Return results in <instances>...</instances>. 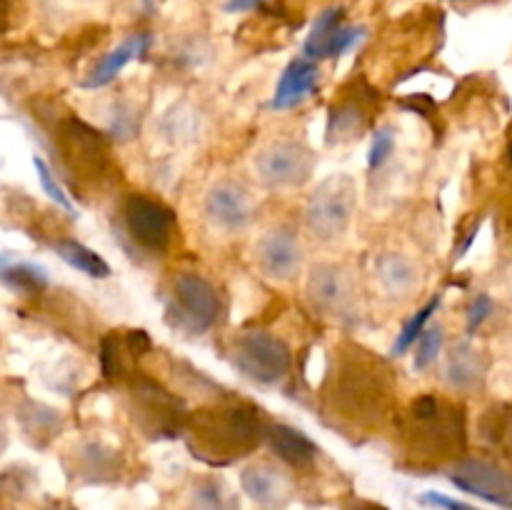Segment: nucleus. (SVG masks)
<instances>
[{
    "label": "nucleus",
    "mask_w": 512,
    "mask_h": 510,
    "mask_svg": "<svg viewBox=\"0 0 512 510\" xmlns=\"http://www.w3.org/2000/svg\"><path fill=\"white\" fill-rule=\"evenodd\" d=\"M395 148V133L393 128H378L373 133V145H370V155H368V168L378 170L388 163V158L393 155Z\"/></svg>",
    "instance_id": "30"
},
{
    "label": "nucleus",
    "mask_w": 512,
    "mask_h": 510,
    "mask_svg": "<svg viewBox=\"0 0 512 510\" xmlns=\"http://www.w3.org/2000/svg\"><path fill=\"white\" fill-rule=\"evenodd\" d=\"M125 350H128L133 358H140V355L150 353L153 350V340H150V335L145 333V330H130L128 335H125Z\"/></svg>",
    "instance_id": "33"
},
{
    "label": "nucleus",
    "mask_w": 512,
    "mask_h": 510,
    "mask_svg": "<svg viewBox=\"0 0 512 510\" xmlns=\"http://www.w3.org/2000/svg\"><path fill=\"white\" fill-rule=\"evenodd\" d=\"M20 423H23L28 435H45V438H50V435L60 430L63 418H60L58 410L48 408V405L25 403V408L20 410Z\"/></svg>",
    "instance_id": "25"
},
{
    "label": "nucleus",
    "mask_w": 512,
    "mask_h": 510,
    "mask_svg": "<svg viewBox=\"0 0 512 510\" xmlns=\"http://www.w3.org/2000/svg\"><path fill=\"white\" fill-rule=\"evenodd\" d=\"M53 248H55V253L60 255V260H63V263H68L70 268L80 270V273H85L88 278L103 280L110 275V265L105 263V260L95 253V250H90L88 245L78 243V240L60 238V240H55Z\"/></svg>",
    "instance_id": "23"
},
{
    "label": "nucleus",
    "mask_w": 512,
    "mask_h": 510,
    "mask_svg": "<svg viewBox=\"0 0 512 510\" xmlns=\"http://www.w3.org/2000/svg\"><path fill=\"white\" fill-rule=\"evenodd\" d=\"M343 18H345V10L340 8V5L323 10V13L315 18L313 30H310L308 40H305V45H303L305 58L313 60V63L315 60L328 58L330 43H333L335 33H338V28L343 25Z\"/></svg>",
    "instance_id": "24"
},
{
    "label": "nucleus",
    "mask_w": 512,
    "mask_h": 510,
    "mask_svg": "<svg viewBox=\"0 0 512 510\" xmlns=\"http://www.w3.org/2000/svg\"><path fill=\"white\" fill-rule=\"evenodd\" d=\"M425 500L433 505H438V508H443V510H478V508H473V505L460 503V500L448 498V495H443V493H428L425 495Z\"/></svg>",
    "instance_id": "34"
},
{
    "label": "nucleus",
    "mask_w": 512,
    "mask_h": 510,
    "mask_svg": "<svg viewBox=\"0 0 512 510\" xmlns=\"http://www.w3.org/2000/svg\"><path fill=\"white\" fill-rule=\"evenodd\" d=\"M255 170L268 188H300L315 173V155L295 140H275L255 158Z\"/></svg>",
    "instance_id": "9"
},
{
    "label": "nucleus",
    "mask_w": 512,
    "mask_h": 510,
    "mask_svg": "<svg viewBox=\"0 0 512 510\" xmlns=\"http://www.w3.org/2000/svg\"><path fill=\"white\" fill-rule=\"evenodd\" d=\"M508 148H510V158H512V128H510V145H508Z\"/></svg>",
    "instance_id": "39"
},
{
    "label": "nucleus",
    "mask_w": 512,
    "mask_h": 510,
    "mask_svg": "<svg viewBox=\"0 0 512 510\" xmlns=\"http://www.w3.org/2000/svg\"><path fill=\"white\" fill-rule=\"evenodd\" d=\"M258 263L268 278L290 280L298 275L303 250H300L298 235L288 228H275L258 240Z\"/></svg>",
    "instance_id": "14"
},
{
    "label": "nucleus",
    "mask_w": 512,
    "mask_h": 510,
    "mask_svg": "<svg viewBox=\"0 0 512 510\" xmlns=\"http://www.w3.org/2000/svg\"><path fill=\"white\" fill-rule=\"evenodd\" d=\"M205 215L223 230H243L253 220V198L245 185L220 180L205 195Z\"/></svg>",
    "instance_id": "13"
},
{
    "label": "nucleus",
    "mask_w": 512,
    "mask_h": 510,
    "mask_svg": "<svg viewBox=\"0 0 512 510\" xmlns=\"http://www.w3.org/2000/svg\"><path fill=\"white\" fill-rule=\"evenodd\" d=\"M125 345H120V340L115 338V333H108L103 340H100V370L108 380L120 378L125 370L123 365V353Z\"/></svg>",
    "instance_id": "28"
},
{
    "label": "nucleus",
    "mask_w": 512,
    "mask_h": 510,
    "mask_svg": "<svg viewBox=\"0 0 512 510\" xmlns=\"http://www.w3.org/2000/svg\"><path fill=\"white\" fill-rule=\"evenodd\" d=\"M450 480L465 493L512 510V473L500 465L480 458H465L450 470Z\"/></svg>",
    "instance_id": "11"
},
{
    "label": "nucleus",
    "mask_w": 512,
    "mask_h": 510,
    "mask_svg": "<svg viewBox=\"0 0 512 510\" xmlns=\"http://www.w3.org/2000/svg\"><path fill=\"white\" fill-rule=\"evenodd\" d=\"M0 283L15 295L35 298L50 285V275L43 265L33 260H15L8 255H0Z\"/></svg>",
    "instance_id": "19"
},
{
    "label": "nucleus",
    "mask_w": 512,
    "mask_h": 510,
    "mask_svg": "<svg viewBox=\"0 0 512 510\" xmlns=\"http://www.w3.org/2000/svg\"><path fill=\"white\" fill-rule=\"evenodd\" d=\"M240 483H243L245 493H248L255 503L263 505V508H280L283 500L288 498V495H285L288 493V483H285L283 473L265 463L245 468Z\"/></svg>",
    "instance_id": "20"
},
{
    "label": "nucleus",
    "mask_w": 512,
    "mask_h": 510,
    "mask_svg": "<svg viewBox=\"0 0 512 510\" xmlns=\"http://www.w3.org/2000/svg\"><path fill=\"white\" fill-rule=\"evenodd\" d=\"M220 295L208 278L198 273H180L170 283L168 295V323L175 330H183L190 338L205 335L215 328L220 318Z\"/></svg>",
    "instance_id": "5"
},
{
    "label": "nucleus",
    "mask_w": 512,
    "mask_h": 510,
    "mask_svg": "<svg viewBox=\"0 0 512 510\" xmlns=\"http://www.w3.org/2000/svg\"><path fill=\"white\" fill-rule=\"evenodd\" d=\"M33 165H35V170H38V178H40V185H43L45 195H48L50 200H55L60 208H65L68 213H73V203H70V198L65 195L63 185L58 183V178H55V173L50 170V165L45 163L43 158H33Z\"/></svg>",
    "instance_id": "29"
},
{
    "label": "nucleus",
    "mask_w": 512,
    "mask_h": 510,
    "mask_svg": "<svg viewBox=\"0 0 512 510\" xmlns=\"http://www.w3.org/2000/svg\"><path fill=\"white\" fill-rule=\"evenodd\" d=\"M375 90L368 85H353V93H345L333 103L328 118V143H350L365 133L373 118Z\"/></svg>",
    "instance_id": "12"
},
{
    "label": "nucleus",
    "mask_w": 512,
    "mask_h": 510,
    "mask_svg": "<svg viewBox=\"0 0 512 510\" xmlns=\"http://www.w3.org/2000/svg\"><path fill=\"white\" fill-rule=\"evenodd\" d=\"M395 375L383 358L350 345L335 358L325 388V415L350 425H380L393 405Z\"/></svg>",
    "instance_id": "1"
},
{
    "label": "nucleus",
    "mask_w": 512,
    "mask_h": 510,
    "mask_svg": "<svg viewBox=\"0 0 512 510\" xmlns=\"http://www.w3.org/2000/svg\"><path fill=\"white\" fill-rule=\"evenodd\" d=\"M265 0H225V13H248V10L263 8Z\"/></svg>",
    "instance_id": "35"
},
{
    "label": "nucleus",
    "mask_w": 512,
    "mask_h": 510,
    "mask_svg": "<svg viewBox=\"0 0 512 510\" xmlns=\"http://www.w3.org/2000/svg\"><path fill=\"white\" fill-rule=\"evenodd\" d=\"M320 80V70L313 60L308 58H298L283 70L280 75L278 90H275V98L270 103L273 110H288L295 108V105L303 103L315 88H318Z\"/></svg>",
    "instance_id": "15"
},
{
    "label": "nucleus",
    "mask_w": 512,
    "mask_h": 510,
    "mask_svg": "<svg viewBox=\"0 0 512 510\" xmlns=\"http://www.w3.org/2000/svg\"><path fill=\"white\" fill-rule=\"evenodd\" d=\"M438 305H440V298H438V295H435V298L430 300L428 305H423V308H420L418 313H415L413 318L408 320V325H405V328L400 330L398 340H395V345H393V355H403L405 350L410 348V345H415V340L420 338V333H423L425 325H428L430 315H433L435 310H438Z\"/></svg>",
    "instance_id": "26"
},
{
    "label": "nucleus",
    "mask_w": 512,
    "mask_h": 510,
    "mask_svg": "<svg viewBox=\"0 0 512 510\" xmlns=\"http://www.w3.org/2000/svg\"><path fill=\"white\" fill-rule=\"evenodd\" d=\"M5 443H8V438H5V428H3V423H0V450L5 448Z\"/></svg>",
    "instance_id": "38"
},
{
    "label": "nucleus",
    "mask_w": 512,
    "mask_h": 510,
    "mask_svg": "<svg viewBox=\"0 0 512 510\" xmlns=\"http://www.w3.org/2000/svg\"><path fill=\"white\" fill-rule=\"evenodd\" d=\"M420 343H418V350H415V370H425L430 368V365L438 360L440 355V348H443V328L440 325H435V328H428L420 333Z\"/></svg>",
    "instance_id": "27"
},
{
    "label": "nucleus",
    "mask_w": 512,
    "mask_h": 510,
    "mask_svg": "<svg viewBox=\"0 0 512 510\" xmlns=\"http://www.w3.org/2000/svg\"><path fill=\"white\" fill-rule=\"evenodd\" d=\"M265 438H268L270 450L278 455L283 463L293 465V468H308L318 458V445L303 433V430L293 428V425L275 423L265 428Z\"/></svg>",
    "instance_id": "16"
},
{
    "label": "nucleus",
    "mask_w": 512,
    "mask_h": 510,
    "mask_svg": "<svg viewBox=\"0 0 512 510\" xmlns=\"http://www.w3.org/2000/svg\"><path fill=\"white\" fill-rule=\"evenodd\" d=\"M55 153L63 160L73 188H100L113 175V153L100 130L75 115H65L55 123Z\"/></svg>",
    "instance_id": "3"
},
{
    "label": "nucleus",
    "mask_w": 512,
    "mask_h": 510,
    "mask_svg": "<svg viewBox=\"0 0 512 510\" xmlns=\"http://www.w3.org/2000/svg\"><path fill=\"white\" fill-rule=\"evenodd\" d=\"M445 375H448L450 385H455V388H475V385L483 383L485 378L483 355H480L470 343L455 345L453 353H450L448 358V370H445Z\"/></svg>",
    "instance_id": "22"
},
{
    "label": "nucleus",
    "mask_w": 512,
    "mask_h": 510,
    "mask_svg": "<svg viewBox=\"0 0 512 510\" xmlns=\"http://www.w3.org/2000/svg\"><path fill=\"white\" fill-rule=\"evenodd\" d=\"M365 35V28H355V25H340L338 33H335L333 43H330V50H328V58H340V55L348 53L353 45H358V40Z\"/></svg>",
    "instance_id": "31"
},
{
    "label": "nucleus",
    "mask_w": 512,
    "mask_h": 510,
    "mask_svg": "<svg viewBox=\"0 0 512 510\" xmlns=\"http://www.w3.org/2000/svg\"><path fill=\"white\" fill-rule=\"evenodd\" d=\"M403 425V433L420 453L448 458L465 448V410L433 393L418 395L410 403Z\"/></svg>",
    "instance_id": "4"
},
{
    "label": "nucleus",
    "mask_w": 512,
    "mask_h": 510,
    "mask_svg": "<svg viewBox=\"0 0 512 510\" xmlns=\"http://www.w3.org/2000/svg\"><path fill=\"white\" fill-rule=\"evenodd\" d=\"M130 395H133L135 415H138L140 425H145L150 433L165 435V438L183 433L185 420H188L185 405L170 390H165L163 385L150 378H135Z\"/></svg>",
    "instance_id": "10"
},
{
    "label": "nucleus",
    "mask_w": 512,
    "mask_h": 510,
    "mask_svg": "<svg viewBox=\"0 0 512 510\" xmlns=\"http://www.w3.org/2000/svg\"><path fill=\"white\" fill-rule=\"evenodd\" d=\"M350 510H385V508L378 503H353V508Z\"/></svg>",
    "instance_id": "37"
},
{
    "label": "nucleus",
    "mask_w": 512,
    "mask_h": 510,
    "mask_svg": "<svg viewBox=\"0 0 512 510\" xmlns=\"http://www.w3.org/2000/svg\"><path fill=\"white\" fill-rule=\"evenodd\" d=\"M308 293L313 303L328 313H343L350 303V283L335 265H315L310 270Z\"/></svg>",
    "instance_id": "17"
},
{
    "label": "nucleus",
    "mask_w": 512,
    "mask_h": 510,
    "mask_svg": "<svg viewBox=\"0 0 512 510\" xmlns=\"http://www.w3.org/2000/svg\"><path fill=\"white\" fill-rule=\"evenodd\" d=\"M150 50V35L148 33H138L133 38H128L125 43H120L118 48L110 50L108 55H103L98 65L90 70L88 78L83 80V88H103L108 85L110 80H115V75L135 58H145Z\"/></svg>",
    "instance_id": "18"
},
{
    "label": "nucleus",
    "mask_w": 512,
    "mask_h": 510,
    "mask_svg": "<svg viewBox=\"0 0 512 510\" xmlns=\"http://www.w3.org/2000/svg\"><path fill=\"white\" fill-rule=\"evenodd\" d=\"M123 230L130 243L138 250L150 255H163L170 250L175 235H178V215L160 200L150 195L133 193L120 205Z\"/></svg>",
    "instance_id": "6"
},
{
    "label": "nucleus",
    "mask_w": 512,
    "mask_h": 510,
    "mask_svg": "<svg viewBox=\"0 0 512 510\" xmlns=\"http://www.w3.org/2000/svg\"><path fill=\"white\" fill-rule=\"evenodd\" d=\"M10 13H13L10 0H0V33H5L10 28Z\"/></svg>",
    "instance_id": "36"
},
{
    "label": "nucleus",
    "mask_w": 512,
    "mask_h": 510,
    "mask_svg": "<svg viewBox=\"0 0 512 510\" xmlns=\"http://www.w3.org/2000/svg\"><path fill=\"white\" fill-rule=\"evenodd\" d=\"M375 275L383 285L385 293L395 298H405L418 288V265L403 253H385L375 260Z\"/></svg>",
    "instance_id": "21"
},
{
    "label": "nucleus",
    "mask_w": 512,
    "mask_h": 510,
    "mask_svg": "<svg viewBox=\"0 0 512 510\" xmlns=\"http://www.w3.org/2000/svg\"><path fill=\"white\" fill-rule=\"evenodd\" d=\"M230 363L238 373L258 385H278L288 378L293 355L290 348L268 330H248L233 340Z\"/></svg>",
    "instance_id": "7"
},
{
    "label": "nucleus",
    "mask_w": 512,
    "mask_h": 510,
    "mask_svg": "<svg viewBox=\"0 0 512 510\" xmlns=\"http://www.w3.org/2000/svg\"><path fill=\"white\" fill-rule=\"evenodd\" d=\"M183 433L198 458L225 465L258 448L265 438V423L255 405L228 400L188 415Z\"/></svg>",
    "instance_id": "2"
},
{
    "label": "nucleus",
    "mask_w": 512,
    "mask_h": 510,
    "mask_svg": "<svg viewBox=\"0 0 512 510\" xmlns=\"http://www.w3.org/2000/svg\"><path fill=\"white\" fill-rule=\"evenodd\" d=\"M490 310H493V300H490L485 293L478 295L468 310V333H475V330L485 323V318L490 315Z\"/></svg>",
    "instance_id": "32"
},
{
    "label": "nucleus",
    "mask_w": 512,
    "mask_h": 510,
    "mask_svg": "<svg viewBox=\"0 0 512 510\" xmlns=\"http://www.w3.org/2000/svg\"><path fill=\"white\" fill-rule=\"evenodd\" d=\"M355 210V183L348 175H330L315 188L305 205V225L313 238L323 243L343 238L353 220Z\"/></svg>",
    "instance_id": "8"
}]
</instances>
